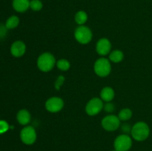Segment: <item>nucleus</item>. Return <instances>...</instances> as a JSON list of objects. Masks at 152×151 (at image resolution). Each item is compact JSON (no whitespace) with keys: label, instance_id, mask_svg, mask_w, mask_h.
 <instances>
[{"label":"nucleus","instance_id":"f257e3e1","mask_svg":"<svg viewBox=\"0 0 152 151\" xmlns=\"http://www.w3.org/2000/svg\"><path fill=\"white\" fill-rule=\"evenodd\" d=\"M56 63V59L53 55L48 52L42 53L37 59V67L40 70L45 73L51 70Z\"/></svg>","mask_w":152,"mask_h":151},{"label":"nucleus","instance_id":"f03ea898","mask_svg":"<svg viewBox=\"0 0 152 151\" xmlns=\"http://www.w3.org/2000/svg\"><path fill=\"white\" fill-rule=\"evenodd\" d=\"M150 129L148 124L143 121H138L132 127L131 134L132 137L138 142L145 141L148 137Z\"/></svg>","mask_w":152,"mask_h":151},{"label":"nucleus","instance_id":"7ed1b4c3","mask_svg":"<svg viewBox=\"0 0 152 151\" xmlns=\"http://www.w3.org/2000/svg\"><path fill=\"white\" fill-rule=\"evenodd\" d=\"M94 72L98 76L106 77L111 71V65L110 60L106 58H99L95 62L94 66Z\"/></svg>","mask_w":152,"mask_h":151},{"label":"nucleus","instance_id":"20e7f679","mask_svg":"<svg viewBox=\"0 0 152 151\" xmlns=\"http://www.w3.org/2000/svg\"><path fill=\"white\" fill-rule=\"evenodd\" d=\"M92 36L93 34L91 29L85 25H80L74 31L75 39L82 44H88L91 41Z\"/></svg>","mask_w":152,"mask_h":151},{"label":"nucleus","instance_id":"39448f33","mask_svg":"<svg viewBox=\"0 0 152 151\" xmlns=\"http://www.w3.org/2000/svg\"><path fill=\"white\" fill-rule=\"evenodd\" d=\"M103 101L97 97L93 98L87 103L86 106V112L89 115H96L103 109Z\"/></svg>","mask_w":152,"mask_h":151},{"label":"nucleus","instance_id":"423d86ee","mask_svg":"<svg viewBox=\"0 0 152 151\" xmlns=\"http://www.w3.org/2000/svg\"><path fill=\"white\" fill-rule=\"evenodd\" d=\"M102 127L106 131H115L120 127V120L118 116L115 115H108L104 117L102 120Z\"/></svg>","mask_w":152,"mask_h":151},{"label":"nucleus","instance_id":"0eeeda50","mask_svg":"<svg viewBox=\"0 0 152 151\" xmlns=\"http://www.w3.org/2000/svg\"><path fill=\"white\" fill-rule=\"evenodd\" d=\"M114 148L117 151H128L131 149L132 140L127 134H122L114 140Z\"/></svg>","mask_w":152,"mask_h":151},{"label":"nucleus","instance_id":"6e6552de","mask_svg":"<svg viewBox=\"0 0 152 151\" xmlns=\"http://www.w3.org/2000/svg\"><path fill=\"white\" fill-rule=\"evenodd\" d=\"M37 136L35 128L32 126H26L20 132L21 140L25 144H33L37 140Z\"/></svg>","mask_w":152,"mask_h":151},{"label":"nucleus","instance_id":"1a4fd4ad","mask_svg":"<svg viewBox=\"0 0 152 151\" xmlns=\"http://www.w3.org/2000/svg\"><path fill=\"white\" fill-rule=\"evenodd\" d=\"M64 107V102L61 98L57 96L50 97L46 101L45 108L48 111L53 113L59 112Z\"/></svg>","mask_w":152,"mask_h":151},{"label":"nucleus","instance_id":"9d476101","mask_svg":"<svg viewBox=\"0 0 152 151\" xmlns=\"http://www.w3.org/2000/svg\"><path fill=\"white\" fill-rule=\"evenodd\" d=\"M96 52L100 56H106L111 53V43L108 38H102L99 39L96 45Z\"/></svg>","mask_w":152,"mask_h":151},{"label":"nucleus","instance_id":"9b49d317","mask_svg":"<svg viewBox=\"0 0 152 151\" xmlns=\"http://www.w3.org/2000/svg\"><path fill=\"white\" fill-rule=\"evenodd\" d=\"M26 51V45L22 41H16L10 47V53L14 57H21Z\"/></svg>","mask_w":152,"mask_h":151},{"label":"nucleus","instance_id":"f8f14e48","mask_svg":"<svg viewBox=\"0 0 152 151\" xmlns=\"http://www.w3.org/2000/svg\"><path fill=\"white\" fill-rule=\"evenodd\" d=\"M16 119L21 125H28L31 119V115L28 110L22 109L17 113Z\"/></svg>","mask_w":152,"mask_h":151},{"label":"nucleus","instance_id":"ddd939ff","mask_svg":"<svg viewBox=\"0 0 152 151\" xmlns=\"http://www.w3.org/2000/svg\"><path fill=\"white\" fill-rule=\"evenodd\" d=\"M13 9L19 13H24L30 8L29 0H13Z\"/></svg>","mask_w":152,"mask_h":151},{"label":"nucleus","instance_id":"4468645a","mask_svg":"<svg viewBox=\"0 0 152 151\" xmlns=\"http://www.w3.org/2000/svg\"><path fill=\"white\" fill-rule=\"evenodd\" d=\"M115 93L112 87H105L100 92V99L105 102H110L114 99Z\"/></svg>","mask_w":152,"mask_h":151},{"label":"nucleus","instance_id":"2eb2a0df","mask_svg":"<svg viewBox=\"0 0 152 151\" xmlns=\"http://www.w3.org/2000/svg\"><path fill=\"white\" fill-rule=\"evenodd\" d=\"M123 59H124V54L121 50H115L110 53L109 60L114 63H119L122 62Z\"/></svg>","mask_w":152,"mask_h":151},{"label":"nucleus","instance_id":"dca6fc26","mask_svg":"<svg viewBox=\"0 0 152 151\" xmlns=\"http://www.w3.org/2000/svg\"><path fill=\"white\" fill-rule=\"evenodd\" d=\"M74 20L79 25H84L88 20V14L84 10H80L75 14Z\"/></svg>","mask_w":152,"mask_h":151},{"label":"nucleus","instance_id":"f3484780","mask_svg":"<svg viewBox=\"0 0 152 151\" xmlns=\"http://www.w3.org/2000/svg\"><path fill=\"white\" fill-rule=\"evenodd\" d=\"M19 24V19L16 16H11L7 19L5 23L6 28L7 30H12L18 27Z\"/></svg>","mask_w":152,"mask_h":151},{"label":"nucleus","instance_id":"a211bd4d","mask_svg":"<svg viewBox=\"0 0 152 151\" xmlns=\"http://www.w3.org/2000/svg\"><path fill=\"white\" fill-rule=\"evenodd\" d=\"M132 115H133V113H132V110L129 109V108H124V109H122L120 111L118 114V117L120 121H126L132 118Z\"/></svg>","mask_w":152,"mask_h":151},{"label":"nucleus","instance_id":"6ab92c4d","mask_svg":"<svg viewBox=\"0 0 152 151\" xmlns=\"http://www.w3.org/2000/svg\"><path fill=\"white\" fill-rule=\"evenodd\" d=\"M56 66L60 70L62 71H67L71 68V64L67 59H61L59 61H57L56 63Z\"/></svg>","mask_w":152,"mask_h":151},{"label":"nucleus","instance_id":"aec40b11","mask_svg":"<svg viewBox=\"0 0 152 151\" xmlns=\"http://www.w3.org/2000/svg\"><path fill=\"white\" fill-rule=\"evenodd\" d=\"M43 4L40 0H31L30 1V8L34 11H39L42 9Z\"/></svg>","mask_w":152,"mask_h":151},{"label":"nucleus","instance_id":"412c9836","mask_svg":"<svg viewBox=\"0 0 152 151\" xmlns=\"http://www.w3.org/2000/svg\"><path fill=\"white\" fill-rule=\"evenodd\" d=\"M103 109L105 112L108 113H112L115 110V105L113 103L110 102H106L105 105H104Z\"/></svg>","mask_w":152,"mask_h":151},{"label":"nucleus","instance_id":"4be33fe9","mask_svg":"<svg viewBox=\"0 0 152 151\" xmlns=\"http://www.w3.org/2000/svg\"><path fill=\"white\" fill-rule=\"evenodd\" d=\"M9 130L8 123L4 120H0V134L4 133Z\"/></svg>","mask_w":152,"mask_h":151},{"label":"nucleus","instance_id":"5701e85b","mask_svg":"<svg viewBox=\"0 0 152 151\" xmlns=\"http://www.w3.org/2000/svg\"><path fill=\"white\" fill-rule=\"evenodd\" d=\"M64 81H65V77L63 76H59L58 77L57 79L55 81V88H56V90H59L60 89V87L63 84Z\"/></svg>","mask_w":152,"mask_h":151},{"label":"nucleus","instance_id":"b1692460","mask_svg":"<svg viewBox=\"0 0 152 151\" xmlns=\"http://www.w3.org/2000/svg\"><path fill=\"white\" fill-rule=\"evenodd\" d=\"M7 28H6L5 25H1L0 24V40L3 39L5 37L6 34H7Z\"/></svg>","mask_w":152,"mask_h":151},{"label":"nucleus","instance_id":"393cba45","mask_svg":"<svg viewBox=\"0 0 152 151\" xmlns=\"http://www.w3.org/2000/svg\"><path fill=\"white\" fill-rule=\"evenodd\" d=\"M121 128H122V131L124 132V134L128 135V133H131L132 127H131L129 124H126V123H125L124 124H123V125H122Z\"/></svg>","mask_w":152,"mask_h":151},{"label":"nucleus","instance_id":"a878e982","mask_svg":"<svg viewBox=\"0 0 152 151\" xmlns=\"http://www.w3.org/2000/svg\"><path fill=\"white\" fill-rule=\"evenodd\" d=\"M112 151H117V150H112Z\"/></svg>","mask_w":152,"mask_h":151}]
</instances>
